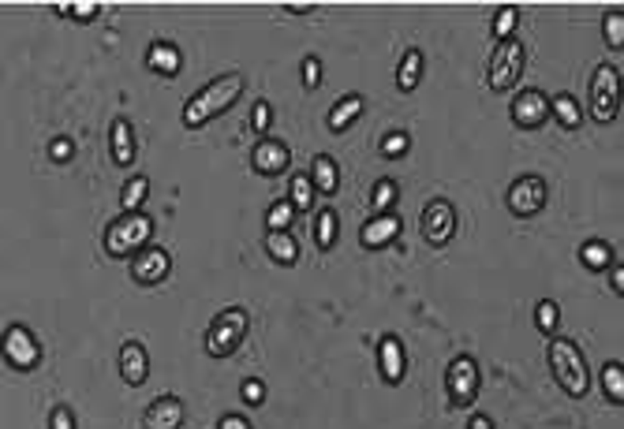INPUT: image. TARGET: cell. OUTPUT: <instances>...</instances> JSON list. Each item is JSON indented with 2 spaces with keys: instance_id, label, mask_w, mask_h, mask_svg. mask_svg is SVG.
<instances>
[{
  "instance_id": "cell-44",
  "label": "cell",
  "mask_w": 624,
  "mask_h": 429,
  "mask_svg": "<svg viewBox=\"0 0 624 429\" xmlns=\"http://www.w3.org/2000/svg\"><path fill=\"white\" fill-rule=\"evenodd\" d=\"M468 429H493V422H490L486 415H475V418L468 422Z\"/></svg>"
},
{
  "instance_id": "cell-39",
  "label": "cell",
  "mask_w": 624,
  "mask_h": 429,
  "mask_svg": "<svg viewBox=\"0 0 624 429\" xmlns=\"http://www.w3.org/2000/svg\"><path fill=\"white\" fill-rule=\"evenodd\" d=\"M49 157H53L56 164H68V161L75 157V142H72L68 135H56V139L49 142Z\"/></svg>"
},
{
  "instance_id": "cell-37",
  "label": "cell",
  "mask_w": 624,
  "mask_h": 429,
  "mask_svg": "<svg viewBox=\"0 0 624 429\" xmlns=\"http://www.w3.org/2000/svg\"><path fill=\"white\" fill-rule=\"evenodd\" d=\"M53 12L72 15L75 23H94V19L101 15V4H60V8H53Z\"/></svg>"
},
{
  "instance_id": "cell-9",
  "label": "cell",
  "mask_w": 624,
  "mask_h": 429,
  "mask_svg": "<svg viewBox=\"0 0 624 429\" xmlns=\"http://www.w3.org/2000/svg\"><path fill=\"white\" fill-rule=\"evenodd\" d=\"M0 351H4V358L15 370H27V374L38 370V362H41V343L27 325H8L4 340H0Z\"/></svg>"
},
{
  "instance_id": "cell-19",
  "label": "cell",
  "mask_w": 624,
  "mask_h": 429,
  "mask_svg": "<svg viewBox=\"0 0 624 429\" xmlns=\"http://www.w3.org/2000/svg\"><path fill=\"white\" fill-rule=\"evenodd\" d=\"M310 183H315V195H325V198H333L341 190V168H337V161H333L329 154H318L315 161H310Z\"/></svg>"
},
{
  "instance_id": "cell-32",
  "label": "cell",
  "mask_w": 624,
  "mask_h": 429,
  "mask_svg": "<svg viewBox=\"0 0 624 429\" xmlns=\"http://www.w3.org/2000/svg\"><path fill=\"white\" fill-rule=\"evenodd\" d=\"M292 224H296V209L288 202H277L266 209V231H292Z\"/></svg>"
},
{
  "instance_id": "cell-22",
  "label": "cell",
  "mask_w": 624,
  "mask_h": 429,
  "mask_svg": "<svg viewBox=\"0 0 624 429\" xmlns=\"http://www.w3.org/2000/svg\"><path fill=\"white\" fill-rule=\"evenodd\" d=\"M266 250L277 265H296L299 262V243L292 231H266Z\"/></svg>"
},
{
  "instance_id": "cell-12",
  "label": "cell",
  "mask_w": 624,
  "mask_h": 429,
  "mask_svg": "<svg viewBox=\"0 0 624 429\" xmlns=\"http://www.w3.org/2000/svg\"><path fill=\"white\" fill-rule=\"evenodd\" d=\"M419 224H423V235L430 247H445L456 235V209L445 198H434V202H426Z\"/></svg>"
},
{
  "instance_id": "cell-8",
  "label": "cell",
  "mask_w": 624,
  "mask_h": 429,
  "mask_svg": "<svg viewBox=\"0 0 624 429\" xmlns=\"http://www.w3.org/2000/svg\"><path fill=\"white\" fill-rule=\"evenodd\" d=\"M546 198H550V187H546L543 176H519L509 187L505 206H509L512 217H535V213L546 206Z\"/></svg>"
},
{
  "instance_id": "cell-38",
  "label": "cell",
  "mask_w": 624,
  "mask_h": 429,
  "mask_svg": "<svg viewBox=\"0 0 624 429\" xmlns=\"http://www.w3.org/2000/svg\"><path fill=\"white\" fill-rule=\"evenodd\" d=\"M299 72H303V86H307V90H318V86H322V60L318 56H303Z\"/></svg>"
},
{
  "instance_id": "cell-36",
  "label": "cell",
  "mask_w": 624,
  "mask_h": 429,
  "mask_svg": "<svg viewBox=\"0 0 624 429\" xmlns=\"http://www.w3.org/2000/svg\"><path fill=\"white\" fill-rule=\"evenodd\" d=\"M378 149H382V157H404L411 149V135L408 131H389Z\"/></svg>"
},
{
  "instance_id": "cell-1",
  "label": "cell",
  "mask_w": 624,
  "mask_h": 429,
  "mask_svg": "<svg viewBox=\"0 0 624 429\" xmlns=\"http://www.w3.org/2000/svg\"><path fill=\"white\" fill-rule=\"evenodd\" d=\"M243 86H247V79H243L240 72H228V75H221V79H214V82H206L202 90L183 105V127H202V123H210V120L224 116V113L240 101Z\"/></svg>"
},
{
  "instance_id": "cell-20",
  "label": "cell",
  "mask_w": 624,
  "mask_h": 429,
  "mask_svg": "<svg viewBox=\"0 0 624 429\" xmlns=\"http://www.w3.org/2000/svg\"><path fill=\"white\" fill-rule=\"evenodd\" d=\"M359 116H363V94H348V97H341V101L329 109L325 127H329L333 135H341V131H348V123L359 120Z\"/></svg>"
},
{
  "instance_id": "cell-30",
  "label": "cell",
  "mask_w": 624,
  "mask_h": 429,
  "mask_svg": "<svg viewBox=\"0 0 624 429\" xmlns=\"http://www.w3.org/2000/svg\"><path fill=\"white\" fill-rule=\"evenodd\" d=\"M602 389H606L610 403H624V366L617 358L602 366Z\"/></svg>"
},
{
  "instance_id": "cell-28",
  "label": "cell",
  "mask_w": 624,
  "mask_h": 429,
  "mask_svg": "<svg viewBox=\"0 0 624 429\" xmlns=\"http://www.w3.org/2000/svg\"><path fill=\"white\" fill-rule=\"evenodd\" d=\"M401 202V187L397 180H378L374 183V195H370V206H374V217L378 213H392V206Z\"/></svg>"
},
{
  "instance_id": "cell-27",
  "label": "cell",
  "mask_w": 624,
  "mask_h": 429,
  "mask_svg": "<svg viewBox=\"0 0 624 429\" xmlns=\"http://www.w3.org/2000/svg\"><path fill=\"white\" fill-rule=\"evenodd\" d=\"M337 235H341V217H337V209H322L318 217H315V243L322 250H333L337 247Z\"/></svg>"
},
{
  "instance_id": "cell-7",
  "label": "cell",
  "mask_w": 624,
  "mask_h": 429,
  "mask_svg": "<svg viewBox=\"0 0 624 429\" xmlns=\"http://www.w3.org/2000/svg\"><path fill=\"white\" fill-rule=\"evenodd\" d=\"M478 384H483V374H478V362L471 355H456L445 370V392L452 407H471L478 396Z\"/></svg>"
},
{
  "instance_id": "cell-35",
  "label": "cell",
  "mask_w": 624,
  "mask_h": 429,
  "mask_svg": "<svg viewBox=\"0 0 624 429\" xmlns=\"http://www.w3.org/2000/svg\"><path fill=\"white\" fill-rule=\"evenodd\" d=\"M602 27H606V46H610V49H624V12L613 8Z\"/></svg>"
},
{
  "instance_id": "cell-21",
  "label": "cell",
  "mask_w": 624,
  "mask_h": 429,
  "mask_svg": "<svg viewBox=\"0 0 624 429\" xmlns=\"http://www.w3.org/2000/svg\"><path fill=\"white\" fill-rule=\"evenodd\" d=\"M147 63L157 75H176L183 68V56H180V49L173 46V41H154V46L147 49Z\"/></svg>"
},
{
  "instance_id": "cell-2",
  "label": "cell",
  "mask_w": 624,
  "mask_h": 429,
  "mask_svg": "<svg viewBox=\"0 0 624 429\" xmlns=\"http://www.w3.org/2000/svg\"><path fill=\"white\" fill-rule=\"evenodd\" d=\"M546 362H550V370H553V381L561 384V392H569L572 400H584L591 392V370H587V358H584V351H579L576 340L550 336Z\"/></svg>"
},
{
  "instance_id": "cell-15",
  "label": "cell",
  "mask_w": 624,
  "mask_h": 429,
  "mask_svg": "<svg viewBox=\"0 0 624 429\" xmlns=\"http://www.w3.org/2000/svg\"><path fill=\"white\" fill-rule=\"evenodd\" d=\"M401 231H404V221L397 217V213H378L374 221L363 224L359 231V243L367 250H378V247H389V243H397L401 240Z\"/></svg>"
},
{
  "instance_id": "cell-5",
  "label": "cell",
  "mask_w": 624,
  "mask_h": 429,
  "mask_svg": "<svg viewBox=\"0 0 624 429\" xmlns=\"http://www.w3.org/2000/svg\"><path fill=\"white\" fill-rule=\"evenodd\" d=\"M524 60H527V49H524V41H497V49L490 56V90L493 94H509L512 86L524 79Z\"/></svg>"
},
{
  "instance_id": "cell-43",
  "label": "cell",
  "mask_w": 624,
  "mask_h": 429,
  "mask_svg": "<svg viewBox=\"0 0 624 429\" xmlns=\"http://www.w3.org/2000/svg\"><path fill=\"white\" fill-rule=\"evenodd\" d=\"M610 284H613L617 295H624V265H620V262L610 265Z\"/></svg>"
},
{
  "instance_id": "cell-42",
  "label": "cell",
  "mask_w": 624,
  "mask_h": 429,
  "mask_svg": "<svg viewBox=\"0 0 624 429\" xmlns=\"http://www.w3.org/2000/svg\"><path fill=\"white\" fill-rule=\"evenodd\" d=\"M217 429H255V425L247 422L243 415H224V418L217 422Z\"/></svg>"
},
{
  "instance_id": "cell-34",
  "label": "cell",
  "mask_w": 624,
  "mask_h": 429,
  "mask_svg": "<svg viewBox=\"0 0 624 429\" xmlns=\"http://www.w3.org/2000/svg\"><path fill=\"white\" fill-rule=\"evenodd\" d=\"M269 127H274V105L262 97V101H255V109H251V131H255L258 139H266Z\"/></svg>"
},
{
  "instance_id": "cell-3",
  "label": "cell",
  "mask_w": 624,
  "mask_h": 429,
  "mask_svg": "<svg viewBox=\"0 0 624 429\" xmlns=\"http://www.w3.org/2000/svg\"><path fill=\"white\" fill-rule=\"evenodd\" d=\"M247 329H251V317H247L243 307L221 310V314L210 321V329H206V340H202L206 355H210V358H228V355H236L240 343L247 340Z\"/></svg>"
},
{
  "instance_id": "cell-31",
  "label": "cell",
  "mask_w": 624,
  "mask_h": 429,
  "mask_svg": "<svg viewBox=\"0 0 624 429\" xmlns=\"http://www.w3.org/2000/svg\"><path fill=\"white\" fill-rule=\"evenodd\" d=\"M535 325H538V332L557 336V325H561V307L553 303V299H538V307H535Z\"/></svg>"
},
{
  "instance_id": "cell-17",
  "label": "cell",
  "mask_w": 624,
  "mask_h": 429,
  "mask_svg": "<svg viewBox=\"0 0 624 429\" xmlns=\"http://www.w3.org/2000/svg\"><path fill=\"white\" fill-rule=\"evenodd\" d=\"M120 377L128 381L131 389H139V384L150 377V351L142 348L139 340H128L120 348Z\"/></svg>"
},
{
  "instance_id": "cell-29",
  "label": "cell",
  "mask_w": 624,
  "mask_h": 429,
  "mask_svg": "<svg viewBox=\"0 0 624 429\" xmlns=\"http://www.w3.org/2000/svg\"><path fill=\"white\" fill-rule=\"evenodd\" d=\"M147 195H150V180L147 176H131L128 183H123V198H120L123 213H139V206L147 202Z\"/></svg>"
},
{
  "instance_id": "cell-24",
  "label": "cell",
  "mask_w": 624,
  "mask_h": 429,
  "mask_svg": "<svg viewBox=\"0 0 624 429\" xmlns=\"http://www.w3.org/2000/svg\"><path fill=\"white\" fill-rule=\"evenodd\" d=\"M423 68H426V56H423V49H408L404 53V60H401V68H397V86L404 94H411L415 86L423 82Z\"/></svg>"
},
{
  "instance_id": "cell-18",
  "label": "cell",
  "mask_w": 624,
  "mask_h": 429,
  "mask_svg": "<svg viewBox=\"0 0 624 429\" xmlns=\"http://www.w3.org/2000/svg\"><path fill=\"white\" fill-rule=\"evenodd\" d=\"M109 149H113V161L120 168H131L135 164V127L131 120L116 116L113 127H109Z\"/></svg>"
},
{
  "instance_id": "cell-14",
  "label": "cell",
  "mask_w": 624,
  "mask_h": 429,
  "mask_svg": "<svg viewBox=\"0 0 624 429\" xmlns=\"http://www.w3.org/2000/svg\"><path fill=\"white\" fill-rule=\"evenodd\" d=\"M378 370H382V381L385 384H404V377H408V355H404V343H401V336H392V332H385L382 340H378Z\"/></svg>"
},
{
  "instance_id": "cell-23",
  "label": "cell",
  "mask_w": 624,
  "mask_h": 429,
  "mask_svg": "<svg viewBox=\"0 0 624 429\" xmlns=\"http://www.w3.org/2000/svg\"><path fill=\"white\" fill-rule=\"evenodd\" d=\"M579 262H584L591 273H602V269H610L617 262V250L606 240H587L584 247H579Z\"/></svg>"
},
{
  "instance_id": "cell-16",
  "label": "cell",
  "mask_w": 624,
  "mask_h": 429,
  "mask_svg": "<svg viewBox=\"0 0 624 429\" xmlns=\"http://www.w3.org/2000/svg\"><path fill=\"white\" fill-rule=\"evenodd\" d=\"M183 418H187V407L180 396H157L147 407V415H142V425L147 429H180Z\"/></svg>"
},
{
  "instance_id": "cell-41",
  "label": "cell",
  "mask_w": 624,
  "mask_h": 429,
  "mask_svg": "<svg viewBox=\"0 0 624 429\" xmlns=\"http://www.w3.org/2000/svg\"><path fill=\"white\" fill-rule=\"evenodd\" d=\"M262 400H266V384H262L258 377L243 381V403H247V407H262Z\"/></svg>"
},
{
  "instance_id": "cell-4",
  "label": "cell",
  "mask_w": 624,
  "mask_h": 429,
  "mask_svg": "<svg viewBox=\"0 0 624 429\" xmlns=\"http://www.w3.org/2000/svg\"><path fill=\"white\" fill-rule=\"evenodd\" d=\"M150 235H154V221L147 217V213H123V217H116L105 228V254L109 257L139 254L150 243Z\"/></svg>"
},
{
  "instance_id": "cell-11",
  "label": "cell",
  "mask_w": 624,
  "mask_h": 429,
  "mask_svg": "<svg viewBox=\"0 0 624 429\" xmlns=\"http://www.w3.org/2000/svg\"><path fill=\"white\" fill-rule=\"evenodd\" d=\"M173 273V254L164 247H150V250H139L131 257V281L142 284V288H154L161 284L164 276Z\"/></svg>"
},
{
  "instance_id": "cell-33",
  "label": "cell",
  "mask_w": 624,
  "mask_h": 429,
  "mask_svg": "<svg viewBox=\"0 0 624 429\" xmlns=\"http://www.w3.org/2000/svg\"><path fill=\"white\" fill-rule=\"evenodd\" d=\"M516 23H519V8L502 4V8L493 12V38H497V41H509V38L516 34Z\"/></svg>"
},
{
  "instance_id": "cell-13",
  "label": "cell",
  "mask_w": 624,
  "mask_h": 429,
  "mask_svg": "<svg viewBox=\"0 0 624 429\" xmlns=\"http://www.w3.org/2000/svg\"><path fill=\"white\" fill-rule=\"evenodd\" d=\"M550 120V97L543 90H519L512 101V123L524 131H538Z\"/></svg>"
},
{
  "instance_id": "cell-6",
  "label": "cell",
  "mask_w": 624,
  "mask_h": 429,
  "mask_svg": "<svg viewBox=\"0 0 624 429\" xmlns=\"http://www.w3.org/2000/svg\"><path fill=\"white\" fill-rule=\"evenodd\" d=\"M620 113V72L613 63H598L591 75V116L594 123H613Z\"/></svg>"
},
{
  "instance_id": "cell-25",
  "label": "cell",
  "mask_w": 624,
  "mask_h": 429,
  "mask_svg": "<svg viewBox=\"0 0 624 429\" xmlns=\"http://www.w3.org/2000/svg\"><path fill=\"white\" fill-rule=\"evenodd\" d=\"M550 116L565 127V131H576L579 123H584V109H579V101L572 94H557L550 97Z\"/></svg>"
},
{
  "instance_id": "cell-40",
  "label": "cell",
  "mask_w": 624,
  "mask_h": 429,
  "mask_svg": "<svg viewBox=\"0 0 624 429\" xmlns=\"http://www.w3.org/2000/svg\"><path fill=\"white\" fill-rule=\"evenodd\" d=\"M49 429H75V415H72V407L56 403L53 411H49Z\"/></svg>"
},
{
  "instance_id": "cell-26",
  "label": "cell",
  "mask_w": 624,
  "mask_h": 429,
  "mask_svg": "<svg viewBox=\"0 0 624 429\" xmlns=\"http://www.w3.org/2000/svg\"><path fill=\"white\" fill-rule=\"evenodd\" d=\"M315 183H310L307 172H296L292 180H288V206H292L296 213H310L315 209Z\"/></svg>"
},
{
  "instance_id": "cell-10",
  "label": "cell",
  "mask_w": 624,
  "mask_h": 429,
  "mask_svg": "<svg viewBox=\"0 0 624 429\" xmlns=\"http://www.w3.org/2000/svg\"><path fill=\"white\" fill-rule=\"evenodd\" d=\"M288 164H292V149H288L281 139L266 135V139L255 142V149H251V168H255V176L274 180V176H281V172H288Z\"/></svg>"
}]
</instances>
